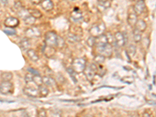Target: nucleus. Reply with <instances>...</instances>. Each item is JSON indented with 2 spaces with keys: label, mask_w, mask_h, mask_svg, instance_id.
<instances>
[{
  "label": "nucleus",
  "mask_w": 156,
  "mask_h": 117,
  "mask_svg": "<svg viewBox=\"0 0 156 117\" xmlns=\"http://www.w3.org/2000/svg\"><path fill=\"white\" fill-rule=\"evenodd\" d=\"M106 24L103 22L98 23V24H95L93 26L91 27L90 29L89 32L91 34V35L94 37H98L99 36L104 34L105 31H106Z\"/></svg>",
  "instance_id": "f257e3e1"
},
{
  "label": "nucleus",
  "mask_w": 156,
  "mask_h": 117,
  "mask_svg": "<svg viewBox=\"0 0 156 117\" xmlns=\"http://www.w3.org/2000/svg\"><path fill=\"white\" fill-rule=\"evenodd\" d=\"M86 67V60L82 58L75 59L72 63V68L76 73H80L84 70Z\"/></svg>",
  "instance_id": "f03ea898"
},
{
  "label": "nucleus",
  "mask_w": 156,
  "mask_h": 117,
  "mask_svg": "<svg viewBox=\"0 0 156 117\" xmlns=\"http://www.w3.org/2000/svg\"><path fill=\"white\" fill-rule=\"evenodd\" d=\"M13 92V84L10 81H1L0 93L2 95H11Z\"/></svg>",
  "instance_id": "7ed1b4c3"
},
{
  "label": "nucleus",
  "mask_w": 156,
  "mask_h": 117,
  "mask_svg": "<svg viewBox=\"0 0 156 117\" xmlns=\"http://www.w3.org/2000/svg\"><path fill=\"white\" fill-rule=\"evenodd\" d=\"M57 34L53 31H49L45 34V44L46 46L53 47L56 46V41H57Z\"/></svg>",
  "instance_id": "20e7f679"
},
{
  "label": "nucleus",
  "mask_w": 156,
  "mask_h": 117,
  "mask_svg": "<svg viewBox=\"0 0 156 117\" xmlns=\"http://www.w3.org/2000/svg\"><path fill=\"white\" fill-rule=\"evenodd\" d=\"M97 49L99 51V54L105 56V57H109L112 54V45L109 43L98 46Z\"/></svg>",
  "instance_id": "39448f33"
},
{
  "label": "nucleus",
  "mask_w": 156,
  "mask_h": 117,
  "mask_svg": "<svg viewBox=\"0 0 156 117\" xmlns=\"http://www.w3.org/2000/svg\"><path fill=\"white\" fill-rule=\"evenodd\" d=\"M97 71H98V68H97L95 64H90L88 66H86L84 72L87 80H93L94 76H95Z\"/></svg>",
  "instance_id": "423d86ee"
},
{
  "label": "nucleus",
  "mask_w": 156,
  "mask_h": 117,
  "mask_svg": "<svg viewBox=\"0 0 156 117\" xmlns=\"http://www.w3.org/2000/svg\"><path fill=\"white\" fill-rule=\"evenodd\" d=\"M114 42L117 47H123L126 44V37L122 32H116L114 34Z\"/></svg>",
  "instance_id": "0eeeda50"
},
{
  "label": "nucleus",
  "mask_w": 156,
  "mask_h": 117,
  "mask_svg": "<svg viewBox=\"0 0 156 117\" xmlns=\"http://www.w3.org/2000/svg\"><path fill=\"white\" fill-rule=\"evenodd\" d=\"M27 37L29 38H34V37H38L41 35V31L37 28H29L25 31Z\"/></svg>",
  "instance_id": "6e6552de"
},
{
  "label": "nucleus",
  "mask_w": 156,
  "mask_h": 117,
  "mask_svg": "<svg viewBox=\"0 0 156 117\" xmlns=\"http://www.w3.org/2000/svg\"><path fill=\"white\" fill-rule=\"evenodd\" d=\"M19 20L16 17H8L4 21V25L8 28H13L14 29L15 28H17V26L19 25Z\"/></svg>",
  "instance_id": "1a4fd4ad"
},
{
  "label": "nucleus",
  "mask_w": 156,
  "mask_h": 117,
  "mask_svg": "<svg viewBox=\"0 0 156 117\" xmlns=\"http://www.w3.org/2000/svg\"><path fill=\"white\" fill-rule=\"evenodd\" d=\"M24 93L28 97H31V98H37L39 96L38 89L35 88L34 87H25L24 88Z\"/></svg>",
  "instance_id": "9d476101"
},
{
  "label": "nucleus",
  "mask_w": 156,
  "mask_h": 117,
  "mask_svg": "<svg viewBox=\"0 0 156 117\" xmlns=\"http://www.w3.org/2000/svg\"><path fill=\"white\" fill-rule=\"evenodd\" d=\"M145 9H146V6H145V3L143 0H141V1H138L136 2L135 6L134 7V13L137 14V15H141L145 11Z\"/></svg>",
  "instance_id": "9b49d317"
},
{
  "label": "nucleus",
  "mask_w": 156,
  "mask_h": 117,
  "mask_svg": "<svg viewBox=\"0 0 156 117\" xmlns=\"http://www.w3.org/2000/svg\"><path fill=\"white\" fill-rule=\"evenodd\" d=\"M71 19L74 22H78V21H81L83 19V14L82 12L78 8H75L74 10L71 13Z\"/></svg>",
  "instance_id": "f8f14e48"
},
{
  "label": "nucleus",
  "mask_w": 156,
  "mask_h": 117,
  "mask_svg": "<svg viewBox=\"0 0 156 117\" xmlns=\"http://www.w3.org/2000/svg\"><path fill=\"white\" fill-rule=\"evenodd\" d=\"M41 6L45 11H50L54 8V4L52 0H42L41 3Z\"/></svg>",
  "instance_id": "ddd939ff"
},
{
  "label": "nucleus",
  "mask_w": 156,
  "mask_h": 117,
  "mask_svg": "<svg viewBox=\"0 0 156 117\" xmlns=\"http://www.w3.org/2000/svg\"><path fill=\"white\" fill-rule=\"evenodd\" d=\"M138 21V15L135 13H130L127 17V23L130 27L134 28Z\"/></svg>",
  "instance_id": "4468645a"
},
{
  "label": "nucleus",
  "mask_w": 156,
  "mask_h": 117,
  "mask_svg": "<svg viewBox=\"0 0 156 117\" xmlns=\"http://www.w3.org/2000/svg\"><path fill=\"white\" fill-rule=\"evenodd\" d=\"M135 28L137 30H138L139 31L141 32H143L146 30V28H147V24L144 21L142 20H138L137 23L135 24Z\"/></svg>",
  "instance_id": "2eb2a0df"
},
{
  "label": "nucleus",
  "mask_w": 156,
  "mask_h": 117,
  "mask_svg": "<svg viewBox=\"0 0 156 117\" xmlns=\"http://www.w3.org/2000/svg\"><path fill=\"white\" fill-rule=\"evenodd\" d=\"M27 55H28V58L30 59L31 61L33 62H37L39 60V56L37 54V52L34 49H28V52H27Z\"/></svg>",
  "instance_id": "dca6fc26"
},
{
  "label": "nucleus",
  "mask_w": 156,
  "mask_h": 117,
  "mask_svg": "<svg viewBox=\"0 0 156 117\" xmlns=\"http://www.w3.org/2000/svg\"><path fill=\"white\" fill-rule=\"evenodd\" d=\"M31 45V43L30 39L28 37H25V38H23L22 40L20 42V47L22 48L23 50H27L28 48H30Z\"/></svg>",
  "instance_id": "f3484780"
},
{
  "label": "nucleus",
  "mask_w": 156,
  "mask_h": 117,
  "mask_svg": "<svg viewBox=\"0 0 156 117\" xmlns=\"http://www.w3.org/2000/svg\"><path fill=\"white\" fill-rule=\"evenodd\" d=\"M38 93L39 96L46 97L48 95V93H49V90H48L47 86L41 84V85L38 86Z\"/></svg>",
  "instance_id": "a211bd4d"
},
{
  "label": "nucleus",
  "mask_w": 156,
  "mask_h": 117,
  "mask_svg": "<svg viewBox=\"0 0 156 117\" xmlns=\"http://www.w3.org/2000/svg\"><path fill=\"white\" fill-rule=\"evenodd\" d=\"M42 83L44 85L47 86V87H52V86L55 85L54 79L50 76H43Z\"/></svg>",
  "instance_id": "6ab92c4d"
},
{
  "label": "nucleus",
  "mask_w": 156,
  "mask_h": 117,
  "mask_svg": "<svg viewBox=\"0 0 156 117\" xmlns=\"http://www.w3.org/2000/svg\"><path fill=\"white\" fill-rule=\"evenodd\" d=\"M111 6V1H106V2H99L98 3V8L100 11L103 12L110 7Z\"/></svg>",
  "instance_id": "aec40b11"
},
{
  "label": "nucleus",
  "mask_w": 156,
  "mask_h": 117,
  "mask_svg": "<svg viewBox=\"0 0 156 117\" xmlns=\"http://www.w3.org/2000/svg\"><path fill=\"white\" fill-rule=\"evenodd\" d=\"M28 13H29V15H31V17H34L35 19L40 18V17H41V16H42V13L39 11L38 9H28Z\"/></svg>",
  "instance_id": "412c9836"
},
{
  "label": "nucleus",
  "mask_w": 156,
  "mask_h": 117,
  "mask_svg": "<svg viewBox=\"0 0 156 117\" xmlns=\"http://www.w3.org/2000/svg\"><path fill=\"white\" fill-rule=\"evenodd\" d=\"M13 79V73L10 72H3L1 73V80L2 81H11Z\"/></svg>",
  "instance_id": "4be33fe9"
},
{
  "label": "nucleus",
  "mask_w": 156,
  "mask_h": 117,
  "mask_svg": "<svg viewBox=\"0 0 156 117\" xmlns=\"http://www.w3.org/2000/svg\"><path fill=\"white\" fill-rule=\"evenodd\" d=\"M141 37H142V35H141V32L139 31L137 29H134V31H133V39H134V41L136 43H138L141 41Z\"/></svg>",
  "instance_id": "5701e85b"
},
{
  "label": "nucleus",
  "mask_w": 156,
  "mask_h": 117,
  "mask_svg": "<svg viewBox=\"0 0 156 117\" xmlns=\"http://www.w3.org/2000/svg\"><path fill=\"white\" fill-rule=\"evenodd\" d=\"M36 19L34 17H31V15H28L24 18V23L27 24V25H33L35 23Z\"/></svg>",
  "instance_id": "b1692460"
},
{
  "label": "nucleus",
  "mask_w": 156,
  "mask_h": 117,
  "mask_svg": "<svg viewBox=\"0 0 156 117\" xmlns=\"http://www.w3.org/2000/svg\"><path fill=\"white\" fill-rule=\"evenodd\" d=\"M67 39L69 40V41L72 43H75V42H77V41H80V37H78L77 35H76L75 34H71L70 33L67 36Z\"/></svg>",
  "instance_id": "393cba45"
},
{
  "label": "nucleus",
  "mask_w": 156,
  "mask_h": 117,
  "mask_svg": "<svg viewBox=\"0 0 156 117\" xmlns=\"http://www.w3.org/2000/svg\"><path fill=\"white\" fill-rule=\"evenodd\" d=\"M51 116L52 117H62V111L58 109L52 110L51 112Z\"/></svg>",
  "instance_id": "a878e982"
},
{
  "label": "nucleus",
  "mask_w": 156,
  "mask_h": 117,
  "mask_svg": "<svg viewBox=\"0 0 156 117\" xmlns=\"http://www.w3.org/2000/svg\"><path fill=\"white\" fill-rule=\"evenodd\" d=\"M33 82H34V84H37V86H40L43 84L42 83V77L40 76V75H37V76H34Z\"/></svg>",
  "instance_id": "bb28decb"
},
{
  "label": "nucleus",
  "mask_w": 156,
  "mask_h": 117,
  "mask_svg": "<svg viewBox=\"0 0 156 117\" xmlns=\"http://www.w3.org/2000/svg\"><path fill=\"white\" fill-rule=\"evenodd\" d=\"M65 45V41L61 37H57V41H56V46L59 48H63Z\"/></svg>",
  "instance_id": "cd10ccee"
},
{
  "label": "nucleus",
  "mask_w": 156,
  "mask_h": 117,
  "mask_svg": "<svg viewBox=\"0 0 156 117\" xmlns=\"http://www.w3.org/2000/svg\"><path fill=\"white\" fill-rule=\"evenodd\" d=\"M3 31L7 35H15L16 34H17V31L14 29H13V28H6V29H4Z\"/></svg>",
  "instance_id": "c85d7f7f"
},
{
  "label": "nucleus",
  "mask_w": 156,
  "mask_h": 117,
  "mask_svg": "<svg viewBox=\"0 0 156 117\" xmlns=\"http://www.w3.org/2000/svg\"><path fill=\"white\" fill-rule=\"evenodd\" d=\"M33 79H34V75L31 74V73H27L26 76H25V81L28 84H30L31 82H33Z\"/></svg>",
  "instance_id": "c756f323"
},
{
  "label": "nucleus",
  "mask_w": 156,
  "mask_h": 117,
  "mask_svg": "<svg viewBox=\"0 0 156 117\" xmlns=\"http://www.w3.org/2000/svg\"><path fill=\"white\" fill-rule=\"evenodd\" d=\"M105 56H102V55H98V56H96L95 57V62H96L97 63H102L103 62L105 61Z\"/></svg>",
  "instance_id": "7c9ffc66"
},
{
  "label": "nucleus",
  "mask_w": 156,
  "mask_h": 117,
  "mask_svg": "<svg viewBox=\"0 0 156 117\" xmlns=\"http://www.w3.org/2000/svg\"><path fill=\"white\" fill-rule=\"evenodd\" d=\"M87 44H88V45H89L90 47L95 46V37H92V36H91V37H89L88 40H87Z\"/></svg>",
  "instance_id": "2f4dec72"
},
{
  "label": "nucleus",
  "mask_w": 156,
  "mask_h": 117,
  "mask_svg": "<svg viewBox=\"0 0 156 117\" xmlns=\"http://www.w3.org/2000/svg\"><path fill=\"white\" fill-rule=\"evenodd\" d=\"M128 52L131 56H134L136 53V47L134 45H130L128 48Z\"/></svg>",
  "instance_id": "473e14b6"
},
{
  "label": "nucleus",
  "mask_w": 156,
  "mask_h": 117,
  "mask_svg": "<svg viewBox=\"0 0 156 117\" xmlns=\"http://www.w3.org/2000/svg\"><path fill=\"white\" fill-rule=\"evenodd\" d=\"M37 117H47L46 112L45 109H41V110H39L38 114H37Z\"/></svg>",
  "instance_id": "72a5a7b5"
},
{
  "label": "nucleus",
  "mask_w": 156,
  "mask_h": 117,
  "mask_svg": "<svg viewBox=\"0 0 156 117\" xmlns=\"http://www.w3.org/2000/svg\"><path fill=\"white\" fill-rule=\"evenodd\" d=\"M28 70L29 71V72L31 73V74H33L34 76H37V75H39V73L37 72V71L35 70L32 69V68H28Z\"/></svg>",
  "instance_id": "f704fd0d"
},
{
  "label": "nucleus",
  "mask_w": 156,
  "mask_h": 117,
  "mask_svg": "<svg viewBox=\"0 0 156 117\" xmlns=\"http://www.w3.org/2000/svg\"><path fill=\"white\" fill-rule=\"evenodd\" d=\"M30 1L33 5H38L41 3L42 0H30Z\"/></svg>",
  "instance_id": "c9c22d12"
},
{
  "label": "nucleus",
  "mask_w": 156,
  "mask_h": 117,
  "mask_svg": "<svg viewBox=\"0 0 156 117\" xmlns=\"http://www.w3.org/2000/svg\"><path fill=\"white\" fill-rule=\"evenodd\" d=\"M22 117H31L30 114L28 113V112H24V113H23Z\"/></svg>",
  "instance_id": "e433bc0d"
},
{
  "label": "nucleus",
  "mask_w": 156,
  "mask_h": 117,
  "mask_svg": "<svg viewBox=\"0 0 156 117\" xmlns=\"http://www.w3.org/2000/svg\"><path fill=\"white\" fill-rule=\"evenodd\" d=\"M142 117H151V116L148 113H147V112H145V113L143 114V115H142Z\"/></svg>",
  "instance_id": "4c0bfd02"
},
{
  "label": "nucleus",
  "mask_w": 156,
  "mask_h": 117,
  "mask_svg": "<svg viewBox=\"0 0 156 117\" xmlns=\"http://www.w3.org/2000/svg\"><path fill=\"white\" fill-rule=\"evenodd\" d=\"M106 1H112V0H98L99 2H106Z\"/></svg>",
  "instance_id": "58836bf2"
},
{
  "label": "nucleus",
  "mask_w": 156,
  "mask_h": 117,
  "mask_svg": "<svg viewBox=\"0 0 156 117\" xmlns=\"http://www.w3.org/2000/svg\"><path fill=\"white\" fill-rule=\"evenodd\" d=\"M67 1H68V2H71V1H74V0H67Z\"/></svg>",
  "instance_id": "ea45409f"
},
{
  "label": "nucleus",
  "mask_w": 156,
  "mask_h": 117,
  "mask_svg": "<svg viewBox=\"0 0 156 117\" xmlns=\"http://www.w3.org/2000/svg\"><path fill=\"white\" fill-rule=\"evenodd\" d=\"M85 117H93V116H91V115H87V116H85Z\"/></svg>",
  "instance_id": "a19ab883"
},
{
  "label": "nucleus",
  "mask_w": 156,
  "mask_h": 117,
  "mask_svg": "<svg viewBox=\"0 0 156 117\" xmlns=\"http://www.w3.org/2000/svg\"><path fill=\"white\" fill-rule=\"evenodd\" d=\"M136 1H141V0H136Z\"/></svg>",
  "instance_id": "79ce46f5"
}]
</instances>
